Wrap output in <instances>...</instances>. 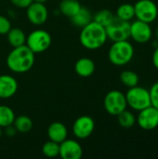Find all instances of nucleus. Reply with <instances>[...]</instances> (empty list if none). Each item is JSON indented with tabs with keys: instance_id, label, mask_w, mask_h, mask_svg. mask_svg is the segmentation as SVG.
I'll return each instance as SVG.
<instances>
[{
	"instance_id": "obj_11",
	"label": "nucleus",
	"mask_w": 158,
	"mask_h": 159,
	"mask_svg": "<svg viewBox=\"0 0 158 159\" xmlns=\"http://www.w3.org/2000/svg\"><path fill=\"white\" fill-rule=\"evenodd\" d=\"M153 36L150 23L137 20L130 23V37L139 44H144L151 40Z\"/></svg>"
},
{
	"instance_id": "obj_34",
	"label": "nucleus",
	"mask_w": 158,
	"mask_h": 159,
	"mask_svg": "<svg viewBox=\"0 0 158 159\" xmlns=\"http://www.w3.org/2000/svg\"><path fill=\"white\" fill-rule=\"evenodd\" d=\"M2 134H3V130H2V128L0 127V138L2 137Z\"/></svg>"
},
{
	"instance_id": "obj_31",
	"label": "nucleus",
	"mask_w": 158,
	"mask_h": 159,
	"mask_svg": "<svg viewBox=\"0 0 158 159\" xmlns=\"http://www.w3.org/2000/svg\"><path fill=\"white\" fill-rule=\"evenodd\" d=\"M152 61L154 66L158 70V46L155 48L153 52V57H152Z\"/></svg>"
},
{
	"instance_id": "obj_30",
	"label": "nucleus",
	"mask_w": 158,
	"mask_h": 159,
	"mask_svg": "<svg viewBox=\"0 0 158 159\" xmlns=\"http://www.w3.org/2000/svg\"><path fill=\"white\" fill-rule=\"evenodd\" d=\"M4 129H5V134L7 137H13L17 132V130H16V129H15V127L13 125L7 126V127H6Z\"/></svg>"
},
{
	"instance_id": "obj_2",
	"label": "nucleus",
	"mask_w": 158,
	"mask_h": 159,
	"mask_svg": "<svg viewBox=\"0 0 158 159\" xmlns=\"http://www.w3.org/2000/svg\"><path fill=\"white\" fill-rule=\"evenodd\" d=\"M79 41L81 45L89 50H95L102 48L107 41L105 27L91 20L88 24L81 28Z\"/></svg>"
},
{
	"instance_id": "obj_18",
	"label": "nucleus",
	"mask_w": 158,
	"mask_h": 159,
	"mask_svg": "<svg viewBox=\"0 0 158 159\" xmlns=\"http://www.w3.org/2000/svg\"><path fill=\"white\" fill-rule=\"evenodd\" d=\"M81 5L77 0H62L60 3V11L68 18L74 16L81 8Z\"/></svg>"
},
{
	"instance_id": "obj_14",
	"label": "nucleus",
	"mask_w": 158,
	"mask_h": 159,
	"mask_svg": "<svg viewBox=\"0 0 158 159\" xmlns=\"http://www.w3.org/2000/svg\"><path fill=\"white\" fill-rule=\"evenodd\" d=\"M18 90L17 80L9 75H0V98L9 99Z\"/></svg>"
},
{
	"instance_id": "obj_28",
	"label": "nucleus",
	"mask_w": 158,
	"mask_h": 159,
	"mask_svg": "<svg viewBox=\"0 0 158 159\" xmlns=\"http://www.w3.org/2000/svg\"><path fill=\"white\" fill-rule=\"evenodd\" d=\"M11 29V22L6 16L0 15V34L4 35Z\"/></svg>"
},
{
	"instance_id": "obj_25",
	"label": "nucleus",
	"mask_w": 158,
	"mask_h": 159,
	"mask_svg": "<svg viewBox=\"0 0 158 159\" xmlns=\"http://www.w3.org/2000/svg\"><path fill=\"white\" fill-rule=\"evenodd\" d=\"M117 121H118V124L124 128V129H130L132 128L135 123H136V117L135 116L128 111L127 109L124 110L123 112H121L118 116H117Z\"/></svg>"
},
{
	"instance_id": "obj_4",
	"label": "nucleus",
	"mask_w": 158,
	"mask_h": 159,
	"mask_svg": "<svg viewBox=\"0 0 158 159\" xmlns=\"http://www.w3.org/2000/svg\"><path fill=\"white\" fill-rule=\"evenodd\" d=\"M125 95L128 106L131 107V109L135 111H142L151 105L149 90L145 88L140 87L139 85L129 88Z\"/></svg>"
},
{
	"instance_id": "obj_24",
	"label": "nucleus",
	"mask_w": 158,
	"mask_h": 159,
	"mask_svg": "<svg viewBox=\"0 0 158 159\" xmlns=\"http://www.w3.org/2000/svg\"><path fill=\"white\" fill-rule=\"evenodd\" d=\"M115 16L114 15V13L111 10L102 9L94 15L92 20L96 21L97 23L101 24L103 27H106L107 25H109L112 22V20L115 19Z\"/></svg>"
},
{
	"instance_id": "obj_32",
	"label": "nucleus",
	"mask_w": 158,
	"mask_h": 159,
	"mask_svg": "<svg viewBox=\"0 0 158 159\" xmlns=\"http://www.w3.org/2000/svg\"><path fill=\"white\" fill-rule=\"evenodd\" d=\"M34 2H37V3H42V4H45L47 0H33Z\"/></svg>"
},
{
	"instance_id": "obj_27",
	"label": "nucleus",
	"mask_w": 158,
	"mask_h": 159,
	"mask_svg": "<svg viewBox=\"0 0 158 159\" xmlns=\"http://www.w3.org/2000/svg\"><path fill=\"white\" fill-rule=\"evenodd\" d=\"M151 105L158 109V81L156 82L149 89Z\"/></svg>"
},
{
	"instance_id": "obj_26",
	"label": "nucleus",
	"mask_w": 158,
	"mask_h": 159,
	"mask_svg": "<svg viewBox=\"0 0 158 159\" xmlns=\"http://www.w3.org/2000/svg\"><path fill=\"white\" fill-rule=\"evenodd\" d=\"M42 153L45 157L49 158L58 157L60 153V143L50 140L48 142H46L42 146Z\"/></svg>"
},
{
	"instance_id": "obj_17",
	"label": "nucleus",
	"mask_w": 158,
	"mask_h": 159,
	"mask_svg": "<svg viewBox=\"0 0 158 159\" xmlns=\"http://www.w3.org/2000/svg\"><path fill=\"white\" fill-rule=\"evenodd\" d=\"M8 44L12 48H17L26 43V35L24 32L20 28H11L7 34Z\"/></svg>"
},
{
	"instance_id": "obj_22",
	"label": "nucleus",
	"mask_w": 158,
	"mask_h": 159,
	"mask_svg": "<svg viewBox=\"0 0 158 159\" xmlns=\"http://www.w3.org/2000/svg\"><path fill=\"white\" fill-rule=\"evenodd\" d=\"M13 126L15 127L17 132L27 133L31 131V129H33V121L29 116L22 115V116H19L15 117Z\"/></svg>"
},
{
	"instance_id": "obj_10",
	"label": "nucleus",
	"mask_w": 158,
	"mask_h": 159,
	"mask_svg": "<svg viewBox=\"0 0 158 159\" xmlns=\"http://www.w3.org/2000/svg\"><path fill=\"white\" fill-rule=\"evenodd\" d=\"M139 127L144 130H153L158 127V109L150 105L142 111L136 118Z\"/></svg>"
},
{
	"instance_id": "obj_12",
	"label": "nucleus",
	"mask_w": 158,
	"mask_h": 159,
	"mask_svg": "<svg viewBox=\"0 0 158 159\" xmlns=\"http://www.w3.org/2000/svg\"><path fill=\"white\" fill-rule=\"evenodd\" d=\"M26 16L28 20L34 25H42L48 18V11L45 4L33 2L26 7Z\"/></svg>"
},
{
	"instance_id": "obj_5",
	"label": "nucleus",
	"mask_w": 158,
	"mask_h": 159,
	"mask_svg": "<svg viewBox=\"0 0 158 159\" xmlns=\"http://www.w3.org/2000/svg\"><path fill=\"white\" fill-rule=\"evenodd\" d=\"M51 35L43 29H36L26 36L25 45L34 53H42L48 49L51 45Z\"/></svg>"
},
{
	"instance_id": "obj_8",
	"label": "nucleus",
	"mask_w": 158,
	"mask_h": 159,
	"mask_svg": "<svg viewBox=\"0 0 158 159\" xmlns=\"http://www.w3.org/2000/svg\"><path fill=\"white\" fill-rule=\"evenodd\" d=\"M137 20L152 23L158 16V7L153 0H139L134 5Z\"/></svg>"
},
{
	"instance_id": "obj_6",
	"label": "nucleus",
	"mask_w": 158,
	"mask_h": 159,
	"mask_svg": "<svg viewBox=\"0 0 158 159\" xmlns=\"http://www.w3.org/2000/svg\"><path fill=\"white\" fill-rule=\"evenodd\" d=\"M103 106L109 115L117 116L128 107L126 95L120 90H111L104 97Z\"/></svg>"
},
{
	"instance_id": "obj_20",
	"label": "nucleus",
	"mask_w": 158,
	"mask_h": 159,
	"mask_svg": "<svg viewBox=\"0 0 158 159\" xmlns=\"http://www.w3.org/2000/svg\"><path fill=\"white\" fill-rule=\"evenodd\" d=\"M14 111L7 105H0V127L2 129L13 125L15 120Z\"/></svg>"
},
{
	"instance_id": "obj_3",
	"label": "nucleus",
	"mask_w": 158,
	"mask_h": 159,
	"mask_svg": "<svg viewBox=\"0 0 158 159\" xmlns=\"http://www.w3.org/2000/svg\"><path fill=\"white\" fill-rule=\"evenodd\" d=\"M133 57L134 48L129 40L113 42L108 51V59L115 66L127 65L132 61Z\"/></svg>"
},
{
	"instance_id": "obj_21",
	"label": "nucleus",
	"mask_w": 158,
	"mask_h": 159,
	"mask_svg": "<svg viewBox=\"0 0 158 159\" xmlns=\"http://www.w3.org/2000/svg\"><path fill=\"white\" fill-rule=\"evenodd\" d=\"M115 17H117L122 20L130 21L135 17L134 5H131L129 3H124L120 5L116 9Z\"/></svg>"
},
{
	"instance_id": "obj_16",
	"label": "nucleus",
	"mask_w": 158,
	"mask_h": 159,
	"mask_svg": "<svg viewBox=\"0 0 158 159\" xmlns=\"http://www.w3.org/2000/svg\"><path fill=\"white\" fill-rule=\"evenodd\" d=\"M95 69V63L89 58H80L74 64V71L81 77H88L92 75Z\"/></svg>"
},
{
	"instance_id": "obj_29",
	"label": "nucleus",
	"mask_w": 158,
	"mask_h": 159,
	"mask_svg": "<svg viewBox=\"0 0 158 159\" xmlns=\"http://www.w3.org/2000/svg\"><path fill=\"white\" fill-rule=\"evenodd\" d=\"M13 6L19 7V8H26L29 7L34 1L33 0H10Z\"/></svg>"
},
{
	"instance_id": "obj_33",
	"label": "nucleus",
	"mask_w": 158,
	"mask_h": 159,
	"mask_svg": "<svg viewBox=\"0 0 158 159\" xmlns=\"http://www.w3.org/2000/svg\"><path fill=\"white\" fill-rule=\"evenodd\" d=\"M155 34H156V40L158 42V25H157V27H156V33H155Z\"/></svg>"
},
{
	"instance_id": "obj_15",
	"label": "nucleus",
	"mask_w": 158,
	"mask_h": 159,
	"mask_svg": "<svg viewBox=\"0 0 158 159\" xmlns=\"http://www.w3.org/2000/svg\"><path fill=\"white\" fill-rule=\"evenodd\" d=\"M68 130L61 122H53L47 128V137L50 141L61 143L67 139Z\"/></svg>"
},
{
	"instance_id": "obj_1",
	"label": "nucleus",
	"mask_w": 158,
	"mask_h": 159,
	"mask_svg": "<svg viewBox=\"0 0 158 159\" xmlns=\"http://www.w3.org/2000/svg\"><path fill=\"white\" fill-rule=\"evenodd\" d=\"M34 53L26 46L22 45L13 49L7 57V65L8 69L17 74L29 72L34 64Z\"/></svg>"
},
{
	"instance_id": "obj_7",
	"label": "nucleus",
	"mask_w": 158,
	"mask_h": 159,
	"mask_svg": "<svg viewBox=\"0 0 158 159\" xmlns=\"http://www.w3.org/2000/svg\"><path fill=\"white\" fill-rule=\"evenodd\" d=\"M105 31L107 38L113 42L128 40L130 37V22L115 17L112 22L105 27Z\"/></svg>"
},
{
	"instance_id": "obj_9",
	"label": "nucleus",
	"mask_w": 158,
	"mask_h": 159,
	"mask_svg": "<svg viewBox=\"0 0 158 159\" xmlns=\"http://www.w3.org/2000/svg\"><path fill=\"white\" fill-rule=\"evenodd\" d=\"M95 129V122L92 117L88 116H82L76 118L73 124V133L80 140L88 139L91 136Z\"/></svg>"
},
{
	"instance_id": "obj_23",
	"label": "nucleus",
	"mask_w": 158,
	"mask_h": 159,
	"mask_svg": "<svg viewBox=\"0 0 158 159\" xmlns=\"http://www.w3.org/2000/svg\"><path fill=\"white\" fill-rule=\"evenodd\" d=\"M120 81L122 82L123 85H125L126 87L129 89V88L139 85L140 77H139V75L135 73L134 71L126 70L120 74Z\"/></svg>"
},
{
	"instance_id": "obj_19",
	"label": "nucleus",
	"mask_w": 158,
	"mask_h": 159,
	"mask_svg": "<svg viewBox=\"0 0 158 159\" xmlns=\"http://www.w3.org/2000/svg\"><path fill=\"white\" fill-rule=\"evenodd\" d=\"M70 19L74 25L79 28H83L92 20V15L87 7H81L80 10Z\"/></svg>"
},
{
	"instance_id": "obj_13",
	"label": "nucleus",
	"mask_w": 158,
	"mask_h": 159,
	"mask_svg": "<svg viewBox=\"0 0 158 159\" xmlns=\"http://www.w3.org/2000/svg\"><path fill=\"white\" fill-rule=\"evenodd\" d=\"M59 156L62 159H80L83 156V148L77 141L66 139L60 143Z\"/></svg>"
}]
</instances>
